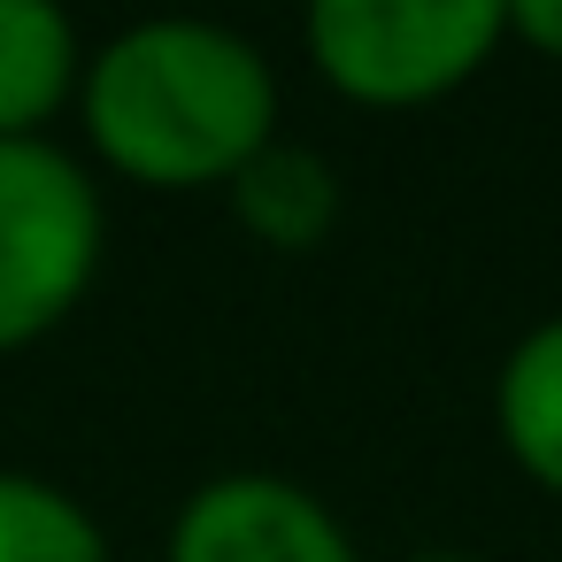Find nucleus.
<instances>
[{"label": "nucleus", "instance_id": "nucleus-1", "mask_svg": "<svg viewBox=\"0 0 562 562\" xmlns=\"http://www.w3.org/2000/svg\"><path fill=\"white\" fill-rule=\"evenodd\" d=\"M78 116L93 155L155 193L232 186L278 139V78L255 40L201 16H147L86 55Z\"/></svg>", "mask_w": 562, "mask_h": 562}, {"label": "nucleus", "instance_id": "nucleus-2", "mask_svg": "<svg viewBox=\"0 0 562 562\" xmlns=\"http://www.w3.org/2000/svg\"><path fill=\"white\" fill-rule=\"evenodd\" d=\"M501 40V0H316L301 16L316 78L362 109L447 101L493 63Z\"/></svg>", "mask_w": 562, "mask_h": 562}, {"label": "nucleus", "instance_id": "nucleus-3", "mask_svg": "<svg viewBox=\"0 0 562 562\" xmlns=\"http://www.w3.org/2000/svg\"><path fill=\"white\" fill-rule=\"evenodd\" d=\"M101 186L55 139H0V355L47 339L101 270Z\"/></svg>", "mask_w": 562, "mask_h": 562}, {"label": "nucleus", "instance_id": "nucleus-4", "mask_svg": "<svg viewBox=\"0 0 562 562\" xmlns=\"http://www.w3.org/2000/svg\"><path fill=\"white\" fill-rule=\"evenodd\" d=\"M162 562H362V554L308 485L232 470L186 493Z\"/></svg>", "mask_w": 562, "mask_h": 562}, {"label": "nucleus", "instance_id": "nucleus-5", "mask_svg": "<svg viewBox=\"0 0 562 562\" xmlns=\"http://www.w3.org/2000/svg\"><path fill=\"white\" fill-rule=\"evenodd\" d=\"M86 47L55 0H0V139H47L78 101Z\"/></svg>", "mask_w": 562, "mask_h": 562}, {"label": "nucleus", "instance_id": "nucleus-6", "mask_svg": "<svg viewBox=\"0 0 562 562\" xmlns=\"http://www.w3.org/2000/svg\"><path fill=\"white\" fill-rule=\"evenodd\" d=\"M224 193H232V216L262 247H278V255H308L339 224V178H331V162L308 155V147H293V139H270Z\"/></svg>", "mask_w": 562, "mask_h": 562}, {"label": "nucleus", "instance_id": "nucleus-7", "mask_svg": "<svg viewBox=\"0 0 562 562\" xmlns=\"http://www.w3.org/2000/svg\"><path fill=\"white\" fill-rule=\"evenodd\" d=\"M493 424H501L508 462L562 501V316L531 324L508 347L493 378Z\"/></svg>", "mask_w": 562, "mask_h": 562}, {"label": "nucleus", "instance_id": "nucleus-8", "mask_svg": "<svg viewBox=\"0 0 562 562\" xmlns=\"http://www.w3.org/2000/svg\"><path fill=\"white\" fill-rule=\"evenodd\" d=\"M0 562H116L78 493L32 470H0Z\"/></svg>", "mask_w": 562, "mask_h": 562}, {"label": "nucleus", "instance_id": "nucleus-9", "mask_svg": "<svg viewBox=\"0 0 562 562\" xmlns=\"http://www.w3.org/2000/svg\"><path fill=\"white\" fill-rule=\"evenodd\" d=\"M501 24H508V40H524L531 55L562 63V0H508Z\"/></svg>", "mask_w": 562, "mask_h": 562}, {"label": "nucleus", "instance_id": "nucleus-10", "mask_svg": "<svg viewBox=\"0 0 562 562\" xmlns=\"http://www.w3.org/2000/svg\"><path fill=\"white\" fill-rule=\"evenodd\" d=\"M401 562H477V554H462V547H416V554H401Z\"/></svg>", "mask_w": 562, "mask_h": 562}]
</instances>
